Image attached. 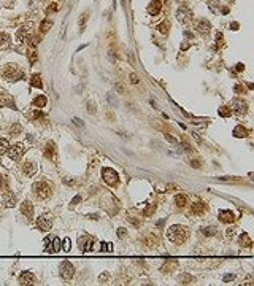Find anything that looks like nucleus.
<instances>
[{"label": "nucleus", "mask_w": 254, "mask_h": 286, "mask_svg": "<svg viewBox=\"0 0 254 286\" xmlns=\"http://www.w3.org/2000/svg\"><path fill=\"white\" fill-rule=\"evenodd\" d=\"M167 238L175 245H181L187 238V231L184 226H172L167 231Z\"/></svg>", "instance_id": "f257e3e1"}, {"label": "nucleus", "mask_w": 254, "mask_h": 286, "mask_svg": "<svg viewBox=\"0 0 254 286\" xmlns=\"http://www.w3.org/2000/svg\"><path fill=\"white\" fill-rule=\"evenodd\" d=\"M34 192L38 199H46L53 194V186L46 181H37L34 184Z\"/></svg>", "instance_id": "f03ea898"}, {"label": "nucleus", "mask_w": 254, "mask_h": 286, "mask_svg": "<svg viewBox=\"0 0 254 286\" xmlns=\"http://www.w3.org/2000/svg\"><path fill=\"white\" fill-rule=\"evenodd\" d=\"M102 177H103V180L107 184H110V186H116L119 181V177H118V173H116V170L113 169H110V167H105V169H102Z\"/></svg>", "instance_id": "7ed1b4c3"}, {"label": "nucleus", "mask_w": 254, "mask_h": 286, "mask_svg": "<svg viewBox=\"0 0 254 286\" xmlns=\"http://www.w3.org/2000/svg\"><path fill=\"white\" fill-rule=\"evenodd\" d=\"M59 273H60V277H62L64 280H71L73 275H75V267L71 266V262L62 261L60 262V267H59Z\"/></svg>", "instance_id": "20e7f679"}, {"label": "nucleus", "mask_w": 254, "mask_h": 286, "mask_svg": "<svg viewBox=\"0 0 254 286\" xmlns=\"http://www.w3.org/2000/svg\"><path fill=\"white\" fill-rule=\"evenodd\" d=\"M176 19H178L181 24H191L192 21V11L186 7H180L176 10Z\"/></svg>", "instance_id": "39448f33"}, {"label": "nucleus", "mask_w": 254, "mask_h": 286, "mask_svg": "<svg viewBox=\"0 0 254 286\" xmlns=\"http://www.w3.org/2000/svg\"><path fill=\"white\" fill-rule=\"evenodd\" d=\"M230 110H234L237 115H240V116H245L246 115V110H248V103L245 102V100H240V99H234L230 102V106H229Z\"/></svg>", "instance_id": "423d86ee"}, {"label": "nucleus", "mask_w": 254, "mask_h": 286, "mask_svg": "<svg viewBox=\"0 0 254 286\" xmlns=\"http://www.w3.org/2000/svg\"><path fill=\"white\" fill-rule=\"evenodd\" d=\"M3 76L7 78V80H10V81H13V80H19L21 76H23V73L18 70V67L16 65H7L3 69Z\"/></svg>", "instance_id": "0eeeda50"}, {"label": "nucleus", "mask_w": 254, "mask_h": 286, "mask_svg": "<svg viewBox=\"0 0 254 286\" xmlns=\"http://www.w3.org/2000/svg\"><path fill=\"white\" fill-rule=\"evenodd\" d=\"M8 158L11 159V161H18L21 156L24 154V145L23 143H16L14 146H11V148H8Z\"/></svg>", "instance_id": "6e6552de"}, {"label": "nucleus", "mask_w": 254, "mask_h": 286, "mask_svg": "<svg viewBox=\"0 0 254 286\" xmlns=\"http://www.w3.org/2000/svg\"><path fill=\"white\" fill-rule=\"evenodd\" d=\"M53 216L51 215H43V216H40L37 220V226H38V229H40V231H49V229H51V226H53Z\"/></svg>", "instance_id": "1a4fd4ad"}, {"label": "nucleus", "mask_w": 254, "mask_h": 286, "mask_svg": "<svg viewBox=\"0 0 254 286\" xmlns=\"http://www.w3.org/2000/svg\"><path fill=\"white\" fill-rule=\"evenodd\" d=\"M92 245H94V240H92V237H89V235H83V237L78 240V246L81 248V251H91Z\"/></svg>", "instance_id": "9d476101"}, {"label": "nucleus", "mask_w": 254, "mask_h": 286, "mask_svg": "<svg viewBox=\"0 0 254 286\" xmlns=\"http://www.w3.org/2000/svg\"><path fill=\"white\" fill-rule=\"evenodd\" d=\"M19 283L21 284H35L37 283V278L32 272H23L19 275Z\"/></svg>", "instance_id": "9b49d317"}, {"label": "nucleus", "mask_w": 254, "mask_h": 286, "mask_svg": "<svg viewBox=\"0 0 254 286\" xmlns=\"http://www.w3.org/2000/svg\"><path fill=\"white\" fill-rule=\"evenodd\" d=\"M21 213H23L24 216H27L29 220H32V218H34V205H32L29 200H24L23 204H21Z\"/></svg>", "instance_id": "f8f14e48"}, {"label": "nucleus", "mask_w": 254, "mask_h": 286, "mask_svg": "<svg viewBox=\"0 0 254 286\" xmlns=\"http://www.w3.org/2000/svg\"><path fill=\"white\" fill-rule=\"evenodd\" d=\"M162 11V2L161 0H153V2L148 5V13L151 16H157Z\"/></svg>", "instance_id": "ddd939ff"}, {"label": "nucleus", "mask_w": 254, "mask_h": 286, "mask_svg": "<svg viewBox=\"0 0 254 286\" xmlns=\"http://www.w3.org/2000/svg\"><path fill=\"white\" fill-rule=\"evenodd\" d=\"M219 220L222 223H225V224H230V223L235 221V215H234V211H230V210H221L219 211Z\"/></svg>", "instance_id": "4468645a"}, {"label": "nucleus", "mask_w": 254, "mask_h": 286, "mask_svg": "<svg viewBox=\"0 0 254 286\" xmlns=\"http://www.w3.org/2000/svg\"><path fill=\"white\" fill-rule=\"evenodd\" d=\"M197 30L202 33V35H207V33L211 30V24H210V21L207 19H200L197 22Z\"/></svg>", "instance_id": "2eb2a0df"}, {"label": "nucleus", "mask_w": 254, "mask_h": 286, "mask_svg": "<svg viewBox=\"0 0 254 286\" xmlns=\"http://www.w3.org/2000/svg\"><path fill=\"white\" fill-rule=\"evenodd\" d=\"M14 204H16V195L13 192L5 191V194H3V205L7 207V208H10V207H13Z\"/></svg>", "instance_id": "dca6fc26"}, {"label": "nucleus", "mask_w": 254, "mask_h": 286, "mask_svg": "<svg viewBox=\"0 0 254 286\" xmlns=\"http://www.w3.org/2000/svg\"><path fill=\"white\" fill-rule=\"evenodd\" d=\"M45 156H46L48 159H56V145H54L53 142H48V143H46Z\"/></svg>", "instance_id": "f3484780"}, {"label": "nucleus", "mask_w": 254, "mask_h": 286, "mask_svg": "<svg viewBox=\"0 0 254 286\" xmlns=\"http://www.w3.org/2000/svg\"><path fill=\"white\" fill-rule=\"evenodd\" d=\"M35 172H37V165H35V162H34V161H27V162H24V173H26L27 177H32Z\"/></svg>", "instance_id": "a211bd4d"}, {"label": "nucleus", "mask_w": 254, "mask_h": 286, "mask_svg": "<svg viewBox=\"0 0 254 286\" xmlns=\"http://www.w3.org/2000/svg\"><path fill=\"white\" fill-rule=\"evenodd\" d=\"M59 250H60V240L57 237H54L53 242L49 240V242L46 243V251H54V253H57Z\"/></svg>", "instance_id": "6ab92c4d"}, {"label": "nucleus", "mask_w": 254, "mask_h": 286, "mask_svg": "<svg viewBox=\"0 0 254 286\" xmlns=\"http://www.w3.org/2000/svg\"><path fill=\"white\" fill-rule=\"evenodd\" d=\"M207 211V205L203 202H197V204H192V213L194 215H203Z\"/></svg>", "instance_id": "aec40b11"}, {"label": "nucleus", "mask_w": 254, "mask_h": 286, "mask_svg": "<svg viewBox=\"0 0 254 286\" xmlns=\"http://www.w3.org/2000/svg\"><path fill=\"white\" fill-rule=\"evenodd\" d=\"M16 38H18V42H26L30 38V33H29V29L27 27H23V29H19L18 33H16Z\"/></svg>", "instance_id": "412c9836"}, {"label": "nucleus", "mask_w": 254, "mask_h": 286, "mask_svg": "<svg viewBox=\"0 0 254 286\" xmlns=\"http://www.w3.org/2000/svg\"><path fill=\"white\" fill-rule=\"evenodd\" d=\"M10 43H11V38H10L8 33H5V32H0V49H3V48H8L10 46Z\"/></svg>", "instance_id": "4be33fe9"}, {"label": "nucleus", "mask_w": 254, "mask_h": 286, "mask_svg": "<svg viewBox=\"0 0 254 286\" xmlns=\"http://www.w3.org/2000/svg\"><path fill=\"white\" fill-rule=\"evenodd\" d=\"M194 277L189 275V273H180V277H178V283L181 284H189V283H194Z\"/></svg>", "instance_id": "5701e85b"}, {"label": "nucleus", "mask_w": 254, "mask_h": 286, "mask_svg": "<svg viewBox=\"0 0 254 286\" xmlns=\"http://www.w3.org/2000/svg\"><path fill=\"white\" fill-rule=\"evenodd\" d=\"M87 19H89V11H84L81 16H80V19H78V26H80V32L84 30V26H86V22Z\"/></svg>", "instance_id": "b1692460"}, {"label": "nucleus", "mask_w": 254, "mask_h": 286, "mask_svg": "<svg viewBox=\"0 0 254 286\" xmlns=\"http://www.w3.org/2000/svg\"><path fill=\"white\" fill-rule=\"evenodd\" d=\"M0 105H8V106H11V108H16L14 103H13V99L10 97V95H5V94L0 95Z\"/></svg>", "instance_id": "393cba45"}, {"label": "nucleus", "mask_w": 254, "mask_h": 286, "mask_svg": "<svg viewBox=\"0 0 254 286\" xmlns=\"http://www.w3.org/2000/svg\"><path fill=\"white\" fill-rule=\"evenodd\" d=\"M157 30L161 32V33H164V35H167V33H168V30H170V22H168L167 19H165V21H162L161 24L157 26Z\"/></svg>", "instance_id": "a878e982"}, {"label": "nucleus", "mask_w": 254, "mask_h": 286, "mask_svg": "<svg viewBox=\"0 0 254 286\" xmlns=\"http://www.w3.org/2000/svg\"><path fill=\"white\" fill-rule=\"evenodd\" d=\"M178 264L175 259H168L167 262H164V266H162V272H170V270H173L175 266Z\"/></svg>", "instance_id": "bb28decb"}, {"label": "nucleus", "mask_w": 254, "mask_h": 286, "mask_svg": "<svg viewBox=\"0 0 254 286\" xmlns=\"http://www.w3.org/2000/svg\"><path fill=\"white\" fill-rule=\"evenodd\" d=\"M30 85L34 86V88H40V89H41L43 83H41V78H40V75H38V73L32 75V76H30Z\"/></svg>", "instance_id": "cd10ccee"}, {"label": "nucleus", "mask_w": 254, "mask_h": 286, "mask_svg": "<svg viewBox=\"0 0 254 286\" xmlns=\"http://www.w3.org/2000/svg\"><path fill=\"white\" fill-rule=\"evenodd\" d=\"M248 135V131L243 126H237L235 129H234V137H246Z\"/></svg>", "instance_id": "c85d7f7f"}, {"label": "nucleus", "mask_w": 254, "mask_h": 286, "mask_svg": "<svg viewBox=\"0 0 254 286\" xmlns=\"http://www.w3.org/2000/svg\"><path fill=\"white\" fill-rule=\"evenodd\" d=\"M238 242H240V245H241V246H251V245H252V242H251V238H249V235H248V234H243V235H240Z\"/></svg>", "instance_id": "c756f323"}, {"label": "nucleus", "mask_w": 254, "mask_h": 286, "mask_svg": "<svg viewBox=\"0 0 254 286\" xmlns=\"http://www.w3.org/2000/svg\"><path fill=\"white\" fill-rule=\"evenodd\" d=\"M8 148H10V145H8V140H7V138H0V156L7 153V151H8Z\"/></svg>", "instance_id": "7c9ffc66"}, {"label": "nucleus", "mask_w": 254, "mask_h": 286, "mask_svg": "<svg viewBox=\"0 0 254 286\" xmlns=\"http://www.w3.org/2000/svg\"><path fill=\"white\" fill-rule=\"evenodd\" d=\"M34 105L40 106V108H41V106H45L46 105V97H45V95H38V97H35L34 99Z\"/></svg>", "instance_id": "2f4dec72"}, {"label": "nucleus", "mask_w": 254, "mask_h": 286, "mask_svg": "<svg viewBox=\"0 0 254 286\" xmlns=\"http://www.w3.org/2000/svg\"><path fill=\"white\" fill-rule=\"evenodd\" d=\"M175 204L178 205V207H184V205H186V195L178 194V195L175 197Z\"/></svg>", "instance_id": "473e14b6"}, {"label": "nucleus", "mask_w": 254, "mask_h": 286, "mask_svg": "<svg viewBox=\"0 0 254 286\" xmlns=\"http://www.w3.org/2000/svg\"><path fill=\"white\" fill-rule=\"evenodd\" d=\"M202 232L205 234V235H208V237H211V235H214L218 231H216V227L210 226V227H203V229H202Z\"/></svg>", "instance_id": "72a5a7b5"}, {"label": "nucleus", "mask_w": 254, "mask_h": 286, "mask_svg": "<svg viewBox=\"0 0 254 286\" xmlns=\"http://www.w3.org/2000/svg\"><path fill=\"white\" fill-rule=\"evenodd\" d=\"M51 24H53L51 19H45V21L41 22V26H40V30H41V32H48V29L51 27Z\"/></svg>", "instance_id": "f704fd0d"}, {"label": "nucleus", "mask_w": 254, "mask_h": 286, "mask_svg": "<svg viewBox=\"0 0 254 286\" xmlns=\"http://www.w3.org/2000/svg\"><path fill=\"white\" fill-rule=\"evenodd\" d=\"M87 111H89L91 115H95L97 113V106H95V103L92 102V100H87Z\"/></svg>", "instance_id": "c9c22d12"}, {"label": "nucleus", "mask_w": 254, "mask_h": 286, "mask_svg": "<svg viewBox=\"0 0 254 286\" xmlns=\"http://www.w3.org/2000/svg\"><path fill=\"white\" fill-rule=\"evenodd\" d=\"M26 116L30 118V119H38V118L43 116V113H41V111H30V113H27Z\"/></svg>", "instance_id": "e433bc0d"}, {"label": "nucleus", "mask_w": 254, "mask_h": 286, "mask_svg": "<svg viewBox=\"0 0 254 286\" xmlns=\"http://www.w3.org/2000/svg\"><path fill=\"white\" fill-rule=\"evenodd\" d=\"M19 132H21V124L16 122V124H13L11 129H10V134H11V135H18Z\"/></svg>", "instance_id": "4c0bfd02"}, {"label": "nucleus", "mask_w": 254, "mask_h": 286, "mask_svg": "<svg viewBox=\"0 0 254 286\" xmlns=\"http://www.w3.org/2000/svg\"><path fill=\"white\" fill-rule=\"evenodd\" d=\"M8 189V184H7V178H5L3 175H0V191H7Z\"/></svg>", "instance_id": "58836bf2"}, {"label": "nucleus", "mask_w": 254, "mask_h": 286, "mask_svg": "<svg viewBox=\"0 0 254 286\" xmlns=\"http://www.w3.org/2000/svg\"><path fill=\"white\" fill-rule=\"evenodd\" d=\"M219 113H221V116L227 118V116H230V108H227V106H221V108H219Z\"/></svg>", "instance_id": "ea45409f"}, {"label": "nucleus", "mask_w": 254, "mask_h": 286, "mask_svg": "<svg viewBox=\"0 0 254 286\" xmlns=\"http://www.w3.org/2000/svg\"><path fill=\"white\" fill-rule=\"evenodd\" d=\"M60 248H62L64 251H70V240H68V238L62 240V243H60Z\"/></svg>", "instance_id": "a19ab883"}, {"label": "nucleus", "mask_w": 254, "mask_h": 286, "mask_svg": "<svg viewBox=\"0 0 254 286\" xmlns=\"http://www.w3.org/2000/svg\"><path fill=\"white\" fill-rule=\"evenodd\" d=\"M108 280H110V273L108 272H105V273H102V275L98 277V281H100V283H107Z\"/></svg>", "instance_id": "79ce46f5"}, {"label": "nucleus", "mask_w": 254, "mask_h": 286, "mask_svg": "<svg viewBox=\"0 0 254 286\" xmlns=\"http://www.w3.org/2000/svg\"><path fill=\"white\" fill-rule=\"evenodd\" d=\"M234 280H235V275H234V273H227V275H224L222 281H224V283H230V281H234Z\"/></svg>", "instance_id": "37998d69"}, {"label": "nucleus", "mask_w": 254, "mask_h": 286, "mask_svg": "<svg viewBox=\"0 0 254 286\" xmlns=\"http://www.w3.org/2000/svg\"><path fill=\"white\" fill-rule=\"evenodd\" d=\"M154 210H156V205H154V204H151V205H150V207H148V208L145 210V216H150V215H151V213H153Z\"/></svg>", "instance_id": "c03bdc74"}, {"label": "nucleus", "mask_w": 254, "mask_h": 286, "mask_svg": "<svg viewBox=\"0 0 254 286\" xmlns=\"http://www.w3.org/2000/svg\"><path fill=\"white\" fill-rule=\"evenodd\" d=\"M127 221H129V223H132V224H134L135 227H138V226H140V221H138V220H135L134 216H127Z\"/></svg>", "instance_id": "a18cd8bd"}, {"label": "nucleus", "mask_w": 254, "mask_h": 286, "mask_svg": "<svg viewBox=\"0 0 254 286\" xmlns=\"http://www.w3.org/2000/svg\"><path fill=\"white\" fill-rule=\"evenodd\" d=\"M54 11H57V5H56V3L49 5V7H48V10H46V13L49 14V13H54Z\"/></svg>", "instance_id": "49530a36"}, {"label": "nucleus", "mask_w": 254, "mask_h": 286, "mask_svg": "<svg viewBox=\"0 0 254 286\" xmlns=\"http://www.w3.org/2000/svg\"><path fill=\"white\" fill-rule=\"evenodd\" d=\"M225 235H227L229 238H232V237L235 235V227H229V229H227V232H225Z\"/></svg>", "instance_id": "de8ad7c7"}, {"label": "nucleus", "mask_w": 254, "mask_h": 286, "mask_svg": "<svg viewBox=\"0 0 254 286\" xmlns=\"http://www.w3.org/2000/svg\"><path fill=\"white\" fill-rule=\"evenodd\" d=\"M181 146H183V149L186 151V153H192V148H191L187 143H184V142H183V143H181Z\"/></svg>", "instance_id": "09e8293b"}, {"label": "nucleus", "mask_w": 254, "mask_h": 286, "mask_svg": "<svg viewBox=\"0 0 254 286\" xmlns=\"http://www.w3.org/2000/svg\"><path fill=\"white\" fill-rule=\"evenodd\" d=\"M35 62H37V53L30 51V64H35Z\"/></svg>", "instance_id": "8fccbe9b"}, {"label": "nucleus", "mask_w": 254, "mask_h": 286, "mask_svg": "<svg viewBox=\"0 0 254 286\" xmlns=\"http://www.w3.org/2000/svg\"><path fill=\"white\" fill-rule=\"evenodd\" d=\"M191 165L194 167V169H200V161H197V159L191 161Z\"/></svg>", "instance_id": "3c124183"}, {"label": "nucleus", "mask_w": 254, "mask_h": 286, "mask_svg": "<svg viewBox=\"0 0 254 286\" xmlns=\"http://www.w3.org/2000/svg\"><path fill=\"white\" fill-rule=\"evenodd\" d=\"M102 250H105V251H111V250H113V246L110 245V243H102Z\"/></svg>", "instance_id": "603ef678"}, {"label": "nucleus", "mask_w": 254, "mask_h": 286, "mask_svg": "<svg viewBox=\"0 0 254 286\" xmlns=\"http://www.w3.org/2000/svg\"><path fill=\"white\" fill-rule=\"evenodd\" d=\"M73 122L76 126H80V127H84V122H83L81 119H78V118H73Z\"/></svg>", "instance_id": "864d4df0"}, {"label": "nucleus", "mask_w": 254, "mask_h": 286, "mask_svg": "<svg viewBox=\"0 0 254 286\" xmlns=\"http://www.w3.org/2000/svg\"><path fill=\"white\" fill-rule=\"evenodd\" d=\"M130 81L134 83V85H138V78H137L135 73H132V75H130Z\"/></svg>", "instance_id": "5fc2aeb1"}, {"label": "nucleus", "mask_w": 254, "mask_h": 286, "mask_svg": "<svg viewBox=\"0 0 254 286\" xmlns=\"http://www.w3.org/2000/svg\"><path fill=\"white\" fill-rule=\"evenodd\" d=\"M235 92H237V94L245 92V88H243V86H235Z\"/></svg>", "instance_id": "6e6d98bb"}, {"label": "nucleus", "mask_w": 254, "mask_h": 286, "mask_svg": "<svg viewBox=\"0 0 254 286\" xmlns=\"http://www.w3.org/2000/svg\"><path fill=\"white\" fill-rule=\"evenodd\" d=\"M80 202H81V197H80V195H76V197L71 200V205H76V204H80Z\"/></svg>", "instance_id": "4d7b16f0"}, {"label": "nucleus", "mask_w": 254, "mask_h": 286, "mask_svg": "<svg viewBox=\"0 0 254 286\" xmlns=\"http://www.w3.org/2000/svg\"><path fill=\"white\" fill-rule=\"evenodd\" d=\"M116 91L122 94V92H124V86H122V85H116Z\"/></svg>", "instance_id": "13d9d810"}, {"label": "nucleus", "mask_w": 254, "mask_h": 286, "mask_svg": "<svg viewBox=\"0 0 254 286\" xmlns=\"http://www.w3.org/2000/svg\"><path fill=\"white\" fill-rule=\"evenodd\" d=\"M118 235H119V237H125V229L121 227L119 231H118Z\"/></svg>", "instance_id": "bf43d9fd"}, {"label": "nucleus", "mask_w": 254, "mask_h": 286, "mask_svg": "<svg viewBox=\"0 0 254 286\" xmlns=\"http://www.w3.org/2000/svg\"><path fill=\"white\" fill-rule=\"evenodd\" d=\"M165 137H167V140H168L170 143H176V140H175V138H173L172 135H165Z\"/></svg>", "instance_id": "052dcab7"}, {"label": "nucleus", "mask_w": 254, "mask_h": 286, "mask_svg": "<svg viewBox=\"0 0 254 286\" xmlns=\"http://www.w3.org/2000/svg\"><path fill=\"white\" fill-rule=\"evenodd\" d=\"M108 100H110V103H111V105H114L116 102H114V99H113V95L111 94H108Z\"/></svg>", "instance_id": "680f3d73"}, {"label": "nucleus", "mask_w": 254, "mask_h": 286, "mask_svg": "<svg viewBox=\"0 0 254 286\" xmlns=\"http://www.w3.org/2000/svg\"><path fill=\"white\" fill-rule=\"evenodd\" d=\"M230 27H232V29H234V30H237V29H238V24H237V22H232V24H230Z\"/></svg>", "instance_id": "e2e57ef3"}, {"label": "nucleus", "mask_w": 254, "mask_h": 286, "mask_svg": "<svg viewBox=\"0 0 254 286\" xmlns=\"http://www.w3.org/2000/svg\"><path fill=\"white\" fill-rule=\"evenodd\" d=\"M237 70H238V72H241V70H245V65H241V64H238V65H237Z\"/></svg>", "instance_id": "0e129e2a"}, {"label": "nucleus", "mask_w": 254, "mask_h": 286, "mask_svg": "<svg viewBox=\"0 0 254 286\" xmlns=\"http://www.w3.org/2000/svg\"><path fill=\"white\" fill-rule=\"evenodd\" d=\"M64 183H67V184H73V181L68 180V178H64Z\"/></svg>", "instance_id": "69168bd1"}, {"label": "nucleus", "mask_w": 254, "mask_h": 286, "mask_svg": "<svg viewBox=\"0 0 254 286\" xmlns=\"http://www.w3.org/2000/svg\"><path fill=\"white\" fill-rule=\"evenodd\" d=\"M221 38H222V33L218 32V33H216V40H221Z\"/></svg>", "instance_id": "338daca9"}]
</instances>
